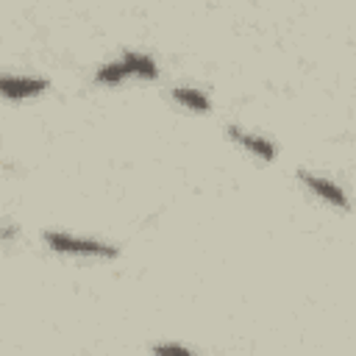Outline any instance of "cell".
Listing matches in <instances>:
<instances>
[{"label":"cell","instance_id":"8","mask_svg":"<svg viewBox=\"0 0 356 356\" xmlns=\"http://www.w3.org/2000/svg\"><path fill=\"white\" fill-rule=\"evenodd\" d=\"M156 353H189L184 345H156Z\"/></svg>","mask_w":356,"mask_h":356},{"label":"cell","instance_id":"3","mask_svg":"<svg viewBox=\"0 0 356 356\" xmlns=\"http://www.w3.org/2000/svg\"><path fill=\"white\" fill-rule=\"evenodd\" d=\"M0 86H3V95L8 100H19V97H31V95L44 92L47 89V81H42V78H11V75H6L0 81Z\"/></svg>","mask_w":356,"mask_h":356},{"label":"cell","instance_id":"1","mask_svg":"<svg viewBox=\"0 0 356 356\" xmlns=\"http://www.w3.org/2000/svg\"><path fill=\"white\" fill-rule=\"evenodd\" d=\"M44 242H47L53 250H58V253L103 256V259L117 256V248H111V245H103V242H95V239H78V236H70V234H56V231H47V234H44Z\"/></svg>","mask_w":356,"mask_h":356},{"label":"cell","instance_id":"2","mask_svg":"<svg viewBox=\"0 0 356 356\" xmlns=\"http://www.w3.org/2000/svg\"><path fill=\"white\" fill-rule=\"evenodd\" d=\"M298 178H300L312 192H317L323 200H328V203H334V206H339V209H348V197H345V192H342L339 186H334L331 181L317 178V175H312V172H306V170H300Z\"/></svg>","mask_w":356,"mask_h":356},{"label":"cell","instance_id":"7","mask_svg":"<svg viewBox=\"0 0 356 356\" xmlns=\"http://www.w3.org/2000/svg\"><path fill=\"white\" fill-rule=\"evenodd\" d=\"M125 75H128L125 61H111V64H106V67H100V70H97L95 81H97V83H120Z\"/></svg>","mask_w":356,"mask_h":356},{"label":"cell","instance_id":"6","mask_svg":"<svg viewBox=\"0 0 356 356\" xmlns=\"http://www.w3.org/2000/svg\"><path fill=\"white\" fill-rule=\"evenodd\" d=\"M172 97H175L178 103H184V106L195 108V111H209V97H206L203 92H197V89L175 86V89H172Z\"/></svg>","mask_w":356,"mask_h":356},{"label":"cell","instance_id":"5","mask_svg":"<svg viewBox=\"0 0 356 356\" xmlns=\"http://www.w3.org/2000/svg\"><path fill=\"white\" fill-rule=\"evenodd\" d=\"M122 61H125V67H128V75H131V72H134V75H142V78H156V75H159L156 64H153L147 56H142V53H125Z\"/></svg>","mask_w":356,"mask_h":356},{"label":"cell","instance_id":"4","mask_svg":"<svg viewBox=\"0 0 356 356\" xmlns=\"http://www.w3.org/2000/svg\"><path fill=\"white\" fill-rule=\"evenodd\" d=\"M228 134H231V139H236L242 147H248V150H253L259 159H273L275 156V147L267 142V139H259V136H250V134H245V131H239L236 125H231L228 128Z\"/></svg>","mask_w":356,"mask_h":356}]
</instances>
